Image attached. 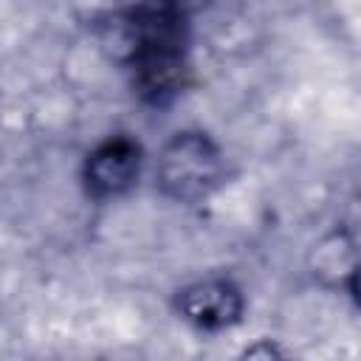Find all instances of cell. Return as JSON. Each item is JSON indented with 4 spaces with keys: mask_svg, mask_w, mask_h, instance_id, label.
<instances>
[{
    "mask_svg": "<svg viewBox=\"0 0 361 361\" xmlns=\"http://www.w3.org/2000/svg\"><path fill=\"white\" fill-rule=\"evenodd\" d=\"M141 172V147L127 135H110L96 144L82 166L85 189L96 200L118 197L133 189Z\"/></svg>",
    "mask_w": 361,
    "mask_h": 361,
    "instance_id": "cell-3",
    "label": "cell"
},
{
    "mask_svg": "<svg viewBox=\"0 0 361 361\" xmlns=\"http://www.w3.org/2000/svg\"><path fill=\"white\" fill-rule=\"evenodd\" d=\"M243 293L226 276L197 279L175 293V310L197 330H226L243 316Z\"/></svg>",
    "mask_w": 361,
    "mask_h": 361,
    "instance_id": "cell-4",
    "label": "cell"
},
{
    "mask_svg": "<svg viewBox=\"0 0 361 361\" xmlns=\"http://www.w3.org/2000/svg\"><path fill=\"white\" fill-rule=\"evenodd\" d=\"M344 282H347V290H350V296L355 299V305L361 310V254H355V262H353V268H350Z\"/></svg>",
    "mask_w": 361,
    "mask_h": 361,
    "instance_id": "cell-5",
    "label": "cell"
},
{
    "mask_svg": "<svg viewBox=\"0 0 361 361\" xmlns=\"http://www.w3.org/2000/svg\"><path fill=\"white\" fill-rule=\"evenodd\" d=\"M133 87L149 104L169 102L186 82V14L169 0H144L124 23Z\"/></svg>",
    "mask_w": 361,
    "mask_h": 361,
    "instance_id": "cell-1",
    "label": "cell"
},
{
    "mask_svg": "<svg viewBox=\"0 0 361 361\" xmlns=\"http://www.w3.org/2000/svg\"><path fill=\"white\" fill-rule=\"evenodd\" d=\"M223 180V155L206 133H175L155 166L158 189L175 203H200Z\"/></svg>",
    "mask_w": 361,
    "mask_h": 361,
    "instance_id": "cell-2",
    "label": "cell"
},
{
    "mask_svg": "<svg viewBox=\"0 0 361 361\" xmlns=\"http://www.w3.org/2000/svg\"><path fill=\"white\" fill-rule=\"evenodd\" d=\"M169 3H172V6H178V8H180V11L186 14V17H189V14L200 11L203 6H209L212 0H169Z\"/></svg>",
    "mask_w": 361,
    "mask_h": 361,
    "instance_id": "cell-6",
    "label": "cell"
}]
</instances>
